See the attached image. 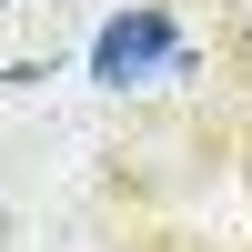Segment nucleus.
Returning <instances> with one entry per match:
<instances>
[{
  "instance_id": "f03ea898",
  "label": "nucleus",
  "mask_w": 252,
  "mask_h": 252,
  "mask_svg": "<svg viewBox=\"0 0 252 252\" xmlns=\"http://www.w3.org/2000/svg\"><path fill=\"white\" fill-rule=\"evenodd\" d=\"M232 61L252 71V0H232Z\"/></svg>"
},
{
  "instance_id": "f257e3e1",
  "label": "nucleus",
  "mask_w": 252,
  "mask_h": 252,
  "mask_svg": "<svg viewBox=\"0 0 252 252\" xmlns=\"http://www.w3.org/2000/svg\"><path fill=\"white\" fill-rule=\"evenodd\" d=\"M91 71L111 81H141V71H182V31H172V10H161V0H141V10H121L111 31L91 40Z\"/></svg>"
},
{
  "instance_id": "7ed1b4c3",
  "label": "nucleus",
  "mask_w": 252,
  "mask_h": 252,
  "mask_svg": "<svg viewBox=\"0 0 252 252\" xmlns=\"http://www.w3.org/2000/svg\"><path fill=\"white\" fill-rule=\"evenodd\" d=\"M0 10H10V0H0Z\"/></svg>"
}]
</instances>
